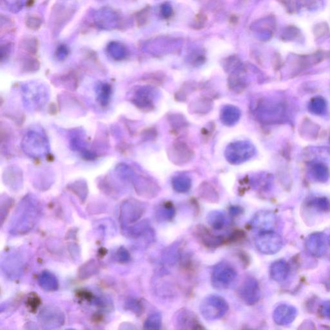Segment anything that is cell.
I'll return each instance as SVG.
<instances>
[{
	"label": "cell",
	"instance_id": "cell-1",
	"mask_svg": "<svg viewBox=\"0 0 330 330\" xmlns=\"http://www.w3.org/2000/svg\"><path fill=\"white\" fill-rule=\"evenodd\" d=\"M256 112L257 118L264 123H279L287 120V105L281 101H260Z\"/></svg>",
	"mask_w": 330,
	"mask_h": 330
},
{
	"label": "cell",
	"instance_id": "cell-2",
	"mask_svg": "<svg viewBox=\"0 0 330 330\" xmlns=\"http://www.w3.org/2000/svg\"><path fill=\"white\" fill-rule=\"evenodd\" d=\"M237 272L234 267L227 262H220L213 269L211 282L217 290L229 289L236 283Z\"/></svg>",
	"mask_w": 330,
	"mask_h": 330
},
{
	"label": "cell",
	"instance_id": "cell-3",
	"mask_svg": "<svg viewBox=\"0 0 330 330\" xmlns=\"http://www.w3.org/2000/svg\"><path fill=\"white\" fill-rule=\"evenodd\" d=\"M229 310L227 302L222 297L211 295L206 297L200 305V312L208 321L223 318Z\"/></svg>",
	"mask_w": 330,
	"mask_h": 330
},
{
	"label": "cell",
	"instance_id": "cell-4",
	"mask_svg": "<svg viewBox=\"0 0 330 330\" xmlns=\"http://www.w3.org/2000/svg\"><path fill=\"white\" fill-rule=\"evenodd\" d=\"M257 249L265 255H274L279 252L283 246V240L274 231L259 233L255 238Z\"/></svg>",
	"mask_w": 330,
	"mask_h": 330
},
{
	"label": "cell",
	"instance_id": "cell-5",
	"mask_svg": "<svg viewBox=\"0 0 330 330\" xmlns=\"http://www.w3.org/2000/svg\"><path fill=\"white\" fill-rule=\"evenodd\" d=\"M254 153V146L243 141L231 144L226 151L228 161L233 164L242 163L251 158Z\"/></svg>",
	"mask_w": 330,
	"mask_h": 330
},
{
	"label": "cell",
	"instance_id": "cell-6",
	"mask_svg": "<svg viewBox=\"0 0 330 330\" xmlns=\"http://www.w3.org/2000/svg\"><path fill=\"white\" fill-rule=\"evenodd\" d=\"M238 294L246 304L252 306L259 301L260 290L259 282L253 277H249L240 285Z\"/></svg>",
	"mask_w": 330,
	"mask_h": 330
},
{
	"label": "cell",
	"instance_id": "cell-7",
	"mask_svg": "<svg viewBox=\"0 0 330 330\" xmlns=\"http://www.w3.org/2000/svg\"><path fill=\"white\" fill-rule=\"evenodd\" d=\"M277 218L270 211H259L252 218L250 225L259 233L274 231L277 227Z\"/></svg>",
	"mask_w": 330,
	"mask_h": 330
},
{
	"label": "cell",
	"instance_id": "cell-8",
	"mask_svg": "<svg viewBox=\"0 0 330 330\" xmlns=\"http://www.w3.org/2000/svg\"><path fill=\"white\" fill-rule=\"evenodd\" d=\"M328 239L322 232H315L307 238L306 248L307 251L313 257L320 258L326 254Z\"/></svg>",
	"mask_w": 330,
	"mask_h": 330
},
{
	"label": "cell",
	"instance_id": "cell-9",
	"mask_svg": "<svg viewBox=\"0 0 330 330\" xmlns=\"http://www.w3.org/2000/svg\"><path fill=\"white\" fill-rule=\"evenodd\" d=\"M173 324L178 329H202V325L194 313L188 309H181L173 317Z\"/></svg>",
	"mask_w": 330,
	"mask_h": 330
},
{
	"label": "cell",
	"instance_id": "cell-10",
	"mask_svg": "<svg viewBox=\"0 0 330 330\" xmlns=\"http://www.w3.org/2000/svg\"><path fill=\"white\" fill-rule=\"evenodd\" d=\"M168 155L173 163L183 165L192 160L194 153L187 144L178 141L173 144L168 150Z\"/></svg>",
	"mask_w": 330,
	"mask_h": 330
},
{
	"label": "cell",
	"instance_id": "cell-11",
	"mask_svg": "<svg viewBox=\"0 0 330 330\" xmlns=\"http://www.w3.org/2000/svg\"><path fill=\"white\" fill-rule=\"evenodd\" d=\"M297 314V310L292 305L280 304L273 313V319L279 326H287L295 321Z\"/></svg>",
	"mask_w": 330,
	"mask_h": 330
},
{
	"label": "cell",
	"instance_id": "cell-12",
	"mask_svg": "<svg viewBox=\"0 0 330 330\" xmlns=\"http://www.w3.org/2000/svg\"><path fill=\"white\" fill-rule=\"evenodd\" d=\"M196 237L203 245L208 248H216L224 243V238L222 236H217L210 233L205 227L196 228L195 230Z\"/></svg>",
	"mask_w": 330,
	"mask_h": 330
},
{
	"label": "cell",
	"instance_id": "cell-13",
	"mask_svg": "<svg viewBox=\"0 0 330 330\" xmlns=\"http://www.w3.org/2000/svg\"><path fill=\"white\" fill-rule=\"evenodd\" d=\"M309 170L310 175L317 182L324 183L329 180V168L323 162L317 161L310 162Z\"/></svg>",
	"mask_w": 330,
	"mask_h": 330
},
{
	"label": "cell",
	"instance_id": "cell-14",
	"mask_svg": "<svg viewBox=\"0 0 330 330\" xmlns=\"http://www.w3.org/2000/svg\"><path fill=\"white\" fill-rule=\"evenodd\" d=\"M290 272L289 264L284 259L277 260L272 263L270 269V274L273 280L281 282L287 279Z\"/></svg>",
	"mask_w": 330,
	"mask_h": 330
},
{
	"label": "cell",
	"instance_id": "cell-15",
	"mask_svg": "<svg viewBox=\"0 0 330 330\" xmlns=\"http://www.w3.org/2000/svg\"><path fill=\"white\" fill-rule=\"evenodd\" d=\"M95 21L98 27L104 29H111L117 26L118 16L109 10H102L97 12Z\"/></svg>",
	"mask_w": 330,
	"mask_h": 330
},
{
	"label": "cell",
	"instance_id": "cell-16",
	"mask_svg": "<svg viewBox=\"0 0 330 330\" xmlns=\"http://www.w3.org/2000/svg\"><path fill=\"white\" fill-rule=\"evenodd\" d=\"M240 117L239 109L232 105L224 106L221 113V120L226 125H235L239 121Z\"/></svg>",
	"mask_w": 330,
	"mask_h": 330
},
{
	"label": "cell",
	"instance_id": "cell-17",
	"mask_svg": "<svg viewBox=\"0 0 330 330\" xmlns=\"http://www.w3.org/2000/svg\"><path fill=\"white\" fill-rule=\"evenodd\" d=\"M327 101L323 97L316 96L311 99L309 104V111L314 115L322 116L327 112Z\"/></svg>",
	"mask_w": 330,
	"mask_h": 330
},
{
	"label": "cell",
	"instance_id": "cell-18",
	"mask_svg": "<svg viewBox=\"0 0 330 330\" xmlns=\"http://www.w3.org/2000/svg\"><path fill=\"white\" fill-rule=\"evenodd\" d=\"M208 224L215 230H222L228 224V218L221 211H212L208 213L207 217Z\"/></svg>",
	"mask_w": 330,
	"mask_h": 330
},
{
	"label": "cell",
	"instance_id": "cell-19",
	"mask_svg": "<svg viewBox=\"0 0 330 330\" xmlns=\"http://www.w3.org/2000/svg\"><path fill=\"white\" fill-rule=\"evenodd\" d=\"M319 131V126L313 123L311 120H304L300 127L299 133L302 137L310 139H316Z\"/></svg>",
	"mask_w": 330,
	"mask_h": 330
},
{
	"label": "cell",
	"instance_id": "cell-20",
	"mask_svg": "<svg viewBox=\"0 0 330 330\" xmlns=\"http://www.w3.org/2000/svg\"><path fill=\"white\" fill-rule=\"evenodd\" d=\"M148 90H142L136 95L135 102L136 106L142 109L143 111H152L153 107V104L152 100L150 98L149 93Z\"/></svg>",
	"mask_w": 330,
	"mask_h": 330
},
{
	"label": "cell",
	"instance_id": "cell-21",
	"mask_svg": "<svg viewBox=\"0 0 330 330\" xmlns=\"http://www.w3.org/2000/svg\"><path fill=\"white\" fill-rule=\"evenodd\" d=\"M192 185L189 178L186 176L180 175L173 178L172 180V187L176 192L179 193H185L189 191Z\"/></svg>",
	"mask_w": 330,
	"mask_h": 330
},
{
	"label": "cell",
	"instance_id": "cell-22",
	"mask_svg": "<svg viewBox=\"0 0 330 330\" xmlns=\"http://www.w3.org/2000/svg\"><path fill=\"white\" fill-rule=\"evenodd\" d=\"M108 53L112 58L116 60H121L125 58L126 50L125 47L118 42H112L107 47Z\"/></svg>",
	"mask_w": 330,
	"mask_h": 330
},
{
	"label": "cell",
	"instance_id": "cell-23",
	"mask_svg": "<svg viewBox=\"0 0 330 330\" xmlns=\"http://www.w3.org/2000/svg\"><path fill=\"white\" fill-rule=\"evenodd\" d=\"M175 210L172 203L166 202L159 208L158 213L159 217L163 220L170 221L174 217Z\"/></svg>",
	"mask_w": 330,
	"mask_h": 330
},
{
	"label": "cell",
	"instance_id": "cell-24",
	"mask_svg": "<svg viewBox=\"0 0 330 330\" xmlns=\"http://www.w3.org/2000/svg\"><path fill=\"white\" fill-rule=\"evenodd\" d=\"M200 193L203 199L213 201V202H215V201L218 200L216 190L209 183H203L200 187Z\"/></svg>",
	"mask_w": 330,
	"mask_h": 330
},
{
	"label": "cell",
	"instance_id": "cell-25",
	"mask_svg": "<svg viewBox=\"0 0 330 330\" xmlns=\"http://www.w3.org/2000/svg\"><path fill=\"white\" fill-rule=\"evenodd\" d=\"M212 103L206 99H200L191 104L190 109L193 113H206L212 108Z\"/></svg>",
	"mask_w": 330,
	"mask_h": 330
},
{
	"label": "cell",
	"instance_id": "cell-26",
	"mask_svg": "<svg viewBox=\"0 0 330 330\" xmlns=\"http://www.w3.org/2000/svg\"><path fill=\"white\" fill-rule=\"evenodd\" d=\"M144 326L146 329H160L161 326H162V316L159 313H155V314L151 315L146 319Z\"/></svg>",
	"mask_w": 330,
	"mask_h": 330
},
{
	"label": "cell",
	"instance_id": "cell-27",
	"mask_svg": "<svg viewBox=\"0 0 330 330\" xmlns=\"http://www.w3.org/2000/svg\"><path fill=\"white\" fill-rule=\"evenodd\" d=\"M309 205L319 212H327L330 210V203L326 197H316L310 201Z\"/></svg>",
	"mask_w": 330,
	"mask_h": 330
},
{
	"label": "cell",
	"instance_id": "cell-28",
	"mask_svg": "<svg viewBox=\"0 0 330 330\" xmlns=\"http://www.w3.org/2000/svg\"><path fill=\"white\" fill-rule=\"evenodd\" d=\"M111 86L108 84H103L98 89L99 100L103 106L107 105L111 95Z\"/></svg>",
	"mask_w": 330,
	"mask_h": 330
},
{
	"label": "cell",
	"instance_id": "cell-29",
	"mask_svg": "<svg viewBox=\"0 0 330 330\" xmlns=\"http://www.w3.org/2000/svg\"><path fill=\"white\" fill-rule=\"evenodd\" d=\"M299 35V30L296 27L290 26L287 27L282 34V38L284 41L295 40Z\"/></svg>",
	"mask_w": 330,
	"mask_h": 330
},
{
	"label": "cell",
	"instance_id": "cell-30",
	"mask_svg": "<svg viewBox=\"0 0 330 330\" xmlns=\"http://www.w3.org/2000/svg\"><path fill=\"white\" fill-rule=\"evenodd\" d=\"M329 29L328 25L324 22L316 25L314 27V35L316 37H322L328 33Z\"/></svg>",
	"mask_w": 330,
	"mask_h": 330
},
{
	"label": "cell",
	"instance_id": "cell-31",
	"mask_svg": "<svg viewBox=\"0 0 330 330\" xmlns=\"http://www.w3.org/2000/svg\"><path fill=\"white\" fill-rule=\"evenodd\" d=\"M170 123H172L173 127H183V126L187 124V121H186L185 118L183 116L179 115V114H173L172 116H170Z\"/></svg>",
	"mask_w": 330,
	"mask_h": 330
},
{
	"label": "cell",
	"instance_id": "cell-32",
	"mask_svg": "<svg viewBox=\"0 0 330 330\" xmlns=\"http://www.w3.org/2000/svg\"><path fill=\"white\" fill-rule=\"evenodd\" d=\"M5 4L9 7L10 11L16 12L21 9L24 5V0H4Z\"/></svg>",
	"mask_w": 330,
	"mask_h": 330
},
{
	"label": "cell",
	"instance_id": "cell-33",
	"mask_svg": "<svg viewBox=\"0 0 330 330\" xmlns=\"http://www.w3.org/2000/svg\"><path fill=\"white\" fill-rule=\"evenodd\" d=\"M319 314L323 318L330 320V300L321 304L319 307Z\"/></svg>",
	"mask_w": 330,
	"mask_h": 330
},
{
	"label": "cell",
	"instance_id": "cell-34",
	"mask_svg": "<svg viewBox=\"0 0 330 330\" xmlns=\"http://www.w3.org/2000/svg\"><path fill=\"white\" fill-rule=\"evenodd\" d=\"M319 0H297V6L305 8H310L316 5Z\"/></svg>",
	"mask_w": 330,
	"mask_h": 330
},
{
	"label": "cell",
	"instance_id": "cell-35",
	"mask_svg": "<svg viewBox=\"0 0 330 330\" xmlns=\"http://www.w3.org/2000/svg\"><path fill=\"white\" fill-rule=\"evenodd\" d=\"M280 3L286 7L287 11L289 13H293L295 11V6L293 0H279Z\"/></svg>",
	"mask_w": 330,
	"mask_h": 330
},
{
	"label": "cell",
	"instance_id": "cell-36",
	"mask_svg": "<svg viewBox=\"0 0 330 330\" xmlns=\"http://www.w3.org/2000/svg\"><path fill=\"white\" fill-rule=\"evenodd\" d=\"M68 49L64 46L59 47L58 51H57V56H58V58L59 59L65 58L66 56H68Z\"/></svg>",
	"mask_w": 330,
	"mask_h": 330
},
{
	"label": "cell",
	"instance_id": "cell-37",
	"mask_svg": "<svg viewBox=\"0 0 330 330\" xmlns=\"http://www.w3.org/2000/svg\"><path fill=\"white\" fill-rule=\"evenodd\" d=\"M327 239H328L329 245L330 246V234L328 237H327Z\"/></svg>",
	"mask_w": 330,
	"mask_h": 330
},
{
	"label": "cell",
	"instance_id": "cell-38",
	"mask_svg": "<svg viewBox=\"0 0 330 330\" xmlns=\"http://www.w3.org/2000/svg\"><path fill=\"white\" fill-rule=\"evenodd\" d=\"M329 141H330V135H329Z\"/></svg>",
	"mask_w": 330,
	"mask_h": 330
}]
</instances>
